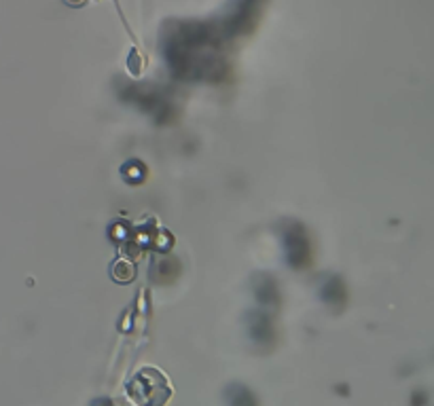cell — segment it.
Returning a JSON list of instances; mask_svg holds the SVG:
<instances>
[{
	"label": "cell",
	"mask_w": 434,
	"mask_h": 406,
	"mask_svg": "<svg viewBox=\"0 0 434 406\" xmlns=\"http://www.w3.org/2000/svg\"><path fill=\"white\" fill-rule=\"evenodd\" d=\"M130 393L136 402L144 406H161L170 398V387L157 370L146 368V370L133 377L130 385Z\"/></svg>",
	"instance_id": "1"
},
{
	"label": "cell",
	"mask_w": 434,
	"mask_h": 406,
	"mask_svg": "<svg viewBox=\"0 0 434 406\" xmlns=\"http://www.w3.org/2000/svg\"><path fill=\"white\" fill-rule=\"evenodd\" d=\"M282 241L286 250V260L292 269H305L311 263V239L303 224L286 222L282 228Z\"/></svg>",
	"instance_id": "2"
},
{
	"label": "cell",
	"mask_w": 434,
	"mask_h": 406,
	"mask_svg": "<svg viewBox=\"0 0 434 406\" xmlns=\"http://www.w3.org/2000/svg\"><path fill=\"white\" fill-rule=\"evenodd\" d=\"M248 334L250 339L257 343V345H271L276 341V330H273V324L269 322V317L265 313H259V311H252L248 315Z\"/></svg>",
	"instance_id": "3"
},
{
	"label": "cell",
	"mask_w": 434,
	"mask_h": 406,
	"mask_svg": "<svg viewBox=\"0 0 434 406\" xmlns=\"http://www.w3.org/2000/svg\"><path fill=\"white\" fill-rule=\"evenodd\" d=\"M254 292H257V298L263 307L276 309L280 304V290H278V284H276L273 277L259 275L257 279H254Z\"/></svg>",
	"instance_id": "4"
},
{
	"label": "cell",
	"mask_w": 434,
	"mask_h": 406,
	"mask_svg": "<svg viewBox=\"0 0 434 406\" xmlns=\"http://www.w3.org/2000/svg\"><path fill=\"white\" fill-rule=\"evenodd\" d=\"M322 298L326 304L339 307V309L347 303V290L339 277H328L326 282L322 284Z\"/></svg>",
	"instance_id": "5"
},
{
	"label": "cell",
	"mask_w": 434,
	"mask_h": 406,
	"mask_svg": "<svg viewBox=\"0 0 434 406\" xmlns=\"http://www.w3.org/2000/svg\"><path fill=\"white\" fill-rule=\"evenodd\" d=\"M227 404L229 406H259L252 391L244 385H229L227 387Z\"/></svg>",
	"instance_id": "6"
}]
</instances>
